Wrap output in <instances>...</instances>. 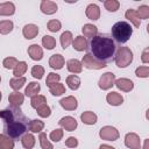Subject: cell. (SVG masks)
<instances>
[{
    "instance_id": "2e32d148",
    "label": "cell",
    "mask_w": 149,
    "mask_h": 149,
    "mask_svg": "<svg viewBox=\"0 0 149 149\" xmlns=\"http://www.w3.org/2000/svg\"><path fill=\"white\" fill-rule=\"evenodd\" d=\"M22 34H23V36H24L27 40H31V38H34V37L38 34V27H37L36 24H33V23L26 24V26L23 27Z\"/></svg>"
},
{
    "instance_id": "ac0fdd59",
    "label": "cell",
    "mask_w": 149,
    "mask_h": 149,
    "mask_svg": "<svg viewBox=\"0 0 149 149\" xmlns=\"http://www.w3.org/2000/svg\"><path fill=\"white\" fill-rule=\"evenodd\" d=\"M23 100H24V95L17 91L15 92H12L8 97V101L10 104V106H17L20 107V105L23 104Z\"/></svg>"
},
{
    "instance_id": "681fc988",
    "label": "cell",
    "mask_w": 149,
    "mask_h": 149,
    "mask_svg": "<svg viewBox=\"0 0 149 149\" xmlns=\"http://www.w3.org/2000/svg\"><path fill=\"white\" fill-rule=\"evenodd\" d=\"M99 149H115V148L112 147V146H108V144H101L99 147Z\"/></svg>"
},
{
    "instance_id": "5bb4252c",
    "label": "cell",
    "mask_w": 149,
    "mask_h": 149,
    "mask_svg": "<svg viewBox=\"0 0 149 149\" xmlns=\"http://www.w3.org/2000/svg\"><path fill=\"white\" fill-rule=\"evenodd\" d=\"M64 63H65L64 57H63L61 54H55V55H52V56L50 57V59H49V65H50L52 69H55V70L62 69V68L64 66Z\"/></svg>"
},
{
    "instance_id": "30bf717a",
    "label": "cell",
    "mask_w": 149,
    "mask_h": 149,
    "mask_svg": "<svg viewBox=\"0 0 149 149\" xmlns=\"http://www.w3.org/2000/svg\"><path fill=\"white\" fill-rule=\"evenodd\" d=\"M114 85L123 91V92H130L133 88H134V83L130 80V79H127V78H119L114 81Z\"/></svg>"
},
{
    "instance_id": "f35d334b",
    "label": "cell",
    "mask_w": 149,
    "mask_h": 149,
    "mask_svg": "<svg viewBox=\"0 0 149 149\" xmlns=\"http://www.w3.org/2000/svg\"><path fill=\"white\" fill-rule=\"evenodd\" d=\"M59 79H61V76H59V74L54 73V72H50V73L48 74V77H47L45 84H47V86H49V87H50L51 85L59 83Z\"/></svg>"
},
{
    "instance_id": "8d00e7d4",
    "label": "cell",
    "mask_w": 149,
    "mask_h": 149,
    "mask_svg": "<svg viewBox=\"0 0 149 149\" xmlns=\"http://www.w3.org/2000/svg\"><path fill=\"white\" fill-rule=\"evenodd\" d=\"M40 144H41V148L42 149H54V147H52V144L50 143V141L48 140V137H47V134L45 133H40Z\"/></svg>"
},
{
    "instance_id": "4316f807",
    "label": "cell",
    "mask_w": 149,
    "mask_h": 149,
    "mask_svg": "<svg viewBox=\"0 0 149 149\" xmlns=\"http://www.w3.org/2000/svg\"><path fill=\"white\" fill-rule=\"evenodd\" d=\"M14 141L5 134H0V149H13Z\"/></svg>"
},
{
    "instance_id": "836d02e7",
    "label": "cell",
    "mask_w": 149,
    "mask_h": 149,
    "mask_svg": "<svg viewBox=\"0 0 149 149\" xmlns=\"http://www.w3.org/2000/svg\"><path fill=\"white\" fill-rule=\"evenodd\" d=\"M42 44H43V47L45 49L51 50V49H54L56 47V40L50 35H44L42 37Z\"/></svg>"
},
{
    "instance_id": "9c48e42d",
    "label": "cell",
    "mask_w": 149,
    "mask_h": 149,
    "mask_svg": "<svg viewBox=\"0 0 149 149\" xmlns=\"http://www.w3.org/2000/svg\"><path fill=\"white\" fill-rule=\"evenodd\" d=\"M58 123H59V126L62 128H64L68 132H73L78 126L76 119L72 118V116H64L58 121Z\"/></svg>"
},
{
    "instance_id": "74e56055",
    "label": "cell",
    "mask_w": 149,
    "mask_h": 149,
    "mask_svg": "<svg viewBox=\"0 0 149 149\" xmlns=\"http://www.w3.org/2000/svg\"><path fill=\"white\" fill-rule=\"evenodd\" d=\"M104 6L105 8L108 10V12H115L119 9V6H120V2L116 1V0H106L104 2Z\"/></svg>"
},
{
    "instance_id": "83f0119b",
    "label": "cell",
    "mask_w": 149,
    "mask_h": 149,
    "mask_svg": "<svg viewBox=\"0 0 149 149\" xmlns=\"http://www.w3.org/2000/svg\"><path fill=\"white\" fill-rule=\"evenodd\" d=\"M44 127V122L38 120V119H35V120H31L28 125V129L31 132V133H41V130L43 129Z\"/></svg>"
},
{
    "instance_id": "7c38bea8",
    "label": "cell",
    "mask_w": 149,
    "mask_h": 149,
    "mask_svg": "<svg viewBox=\"0 0 149 149\" xmlns=\"http://www.w3.org/2000/svg\"><path fill=\"white\" fill-rule=\"evenodd\" d=\"M40 8H41L42 13H44V14H47V15H51V14H54V13L57 12V8H58V7H57L56 2H54V1L43 0V1L41 2Z\"/></svg>"
},
{
    "instance_id": "3957f363",
    "label": "cell",
    "mask_w": 149,
    "mask_h": 149,
    "mask_svg": "<svg viewBox=\"0 0 149 149\" xmlns=\"http://www.w3.org/2000/svg\"><path fill=\"white\" fill-rule=\"evenodd\" d=\"M133 34L132 26L126 21H119L113 24L112 27V38L114 42L121 44L126 43Z\"/></svg>"
},
{
    "instance_id": "6da1fadb",
    "label": "cell",
    "mask_w": 149,
    "mask_h": 149,
    "mask_svg": "<svg viewBox=\"0 0 149 149\" xmlns=\"http://www.w3.org/2000/svg\"><path fill=\"white\" fill-rule=\"evenodd\" d=\"M0 118L3 121V134L10 139H20L28 132L29 120L17 106H8L0 111Z\"/></svg>"
},
{
    "instance_id": "277c9868",
    "label": "cell",
    "mask_w": 149,
    "mask_h": 149,
    "mask_svg": "<svg viewBox=\"0 0 149 149\" xmlns=\"http://www.w3.org/2000/svg\"><path fill=\"white\" fill-rule=\"evenodd\" d=\"M114 62L119 68H127L133 62V52L128 47H119L114 55Z\"/></svg>"
},
{
    "instance_id": "ba28073f",
    "label": "cell",
    "mask_w": 149,
    "mask_h": 149,
    "mask_svg": "<svg viewBox=\"0 0 149 149\" xmlns=\"http://www.w3.org/2000/svg\"><path fill=\"white\" fill-rule=\"evenodd\" d=\"M125 144L130 149H141V141L137 134L128 133L125 137Z\"/></svg>"
},
{
    "instance_id": "ffe728a7",
    "label": "cell",
    "mask_w": 149,
    "mask_h": 149,
    "mask_svg": "<svg viewBox=\"0 0 149 149\" xmlns=\"http://www.w3.org/2000/svg\"><path fill=\"white\" fill-rule=\"evenodd\" d=\"M87 41L84 36H77L73 41H72V45L73 49H76L77 51H84L87 49Z\"/></svg>"
},
{
    "instance_id": "b9f144b4",
    "label": "cell",
    "mask_w": 149,
    "mask_h": 149,
    "mask_svg": "<svg viewBox=\"0 0 149 149\" xmlns=\"http://www.w3.org/2000/svg\"><path fill=\"white\" fill-rule=\"evenodd\" d=\"M136 13H137V15H139L140 20H141V19H143V20H147V19L149 17V7H148V6H146V5H143V6H140Z\"/></svg>"
},
{
    "instance_id": "e575fe53",
    "label": "cell",
    "mask_w": 149,
    "mask_h": 149,
    "mask_svg": "<svg viewBox=\"0 0 149 149\" xmlns=\"http://www.w3.org/2000/svg\"><path fill=\"white\" fill-rule=\"evenodd\" d=\"M27 71V63L26 62H19L17 65L14 68V71H13V74L15 78H19V77H22V74Z\"/></svg>"
},
{
    "instance_id": "7402d4cb",
    "label": "cell",
    "mask_w": 149,
    "mask_h": 149,
    "mask_svg": "<svg viewBox=\"0 0 149 149\" xmlns=\"http://www.w3.org/2000/svg\"><path fill=\"white\" fill-rule=\"evenodd\" d=\"M66 68L72 73H80L83 70V65L78 59H69L66 62Z\"/></svg>"
},
{
    "instance_id": "d4e9b609",
    "label": "cell",
    "mask_w": 149,
    "mask_h": 149,
    "mask_svg": "<svg viewBox=\"0 0 149 149\" xmlns=\"http://www.w3.org/2000/svg\"><path fill=\"white\" fill-rule=\"evenodd\" d=\"M125 16H126V19H128V20L134 24V27H136V28L140 27V24H141V20H140V17H139L136 10H134V9H127Z\"/></svg>"
},
{
    "instance_id": "d6986e66",
    "label": "cell",
    "mask_w": 149,
    "mask_h": 149,
    "mask_svg": "<svg viewBox=\"0 0 149 149\" xmlns=\"http://www.w3.org/2000/svg\"><path fill=\"white\" fill-rule=\"evenodd\" d=\"M15 13V6L13 2H2L0 3V16H8Z\"/></svg>"
},
{
    "instance_id": "f546056e",
    "label": "cell",
    "mask_w": 149,
    "mask_h": 149,
    "mask_svg": "<svg viewBox=\"0 0 149 149\" xmlns=\"http://www.w3.org/2000/svg\"><path fill=\"white\" fill-rule=\"evenodd\" d=\"M73 41V36L71 34V31H64L61 35V45L63 49H66Z\"/></svg>"
},
{
    "instance_id": "8fae6325",
    "label": "cell",
    "mask_w": 149,
    "mask_h": 149,
    "mask_svg": "<svg viewBox=\"0 0 149 149\" xmlns=\"http://www.w3.org/2000/svg\"><path fill=\"white\" fill-rule=\"evenodd\" d=\"M59 104H61V106H62L64 109H66V111H74V109L78 107L77 99H76L74 97H72V95L65 97V98L61 99Z\"/></svg>"
},
{
    "instance_id": "60d3db41",
    "label": "cell",
    "mask_w": 149,
    "mask_h": 149,
    "mask_svg": "<svg viewBox=\"0 0 149 149\" xmlns=\"http://www.w3.org/2000/svg\"><path fill=\"white\" fill-rule=\"evenodd\" d=\"M17 59L15 57H7L3 59L2 62V65L6 68V69H14L16 65H17Z\"/></svg>"
},
{
    "instance_id": "f907efd6",
    "label": "cell",
    "mask_w": 149,
    "mask_h": 149,
    "mask_svg": "<svg viewBox=\"0 0 149 149\" xmlns=\"http://www.w3.org/2000/svg\"><path fill=\"white\" fill-rule=\"evenodd\" d=\"M148 146H149V140L147 139V140L144 141V147H143V149H148Z\"/></svg>"
},
{
    "instance_id": "5b68a950",
    "label": "cell",
    "mask_w": 149,
    "mask_h": 149,
    "mask_svg": "<svg viewBox=\"0 0 149 149\" xmlns=\"http://www.w3.org/2000/svg\"><path fill=\"white\" fill-rule=\"evenodd\" d=\"M81 65H84L86 69H94V70H99V69H102L106 66V63L104 62H99L98 59H95L91 54H86L83 59H81Z\"/></svg>"
},
{
    "instance_id": "9a60e30c",
    "label": "cell",
    "mask_w": 149,
    "mask_h": 149,
    "mask_svg": "<svg viewBox=\"0 0 149 149\" xmlns=\"http://www.w3.org/2000/svg\"><path fill=\"white\" fill-rule=\"evenodd\" d=\"M85 14L90 20H98L100 17V8L95 3H90L86 7Z\"/></svg>"
},
{
    "instance_id": "7bdbcfd3",
    "label": "cell",
    "mask_w": 149,
    "mask_h": 149,
    "mask_svg": "<svg viewBox=\"0 0 149 149\" xmlns=\"http://www.w3.org/2000/svg\"><path fill=\"white\" fill-rule=\"evenodd\" d=\"M37 114L41 116V118H48V116H50V114H51V109H50V107L45 104V105H43V106H41V107H38L37 109Z\"/></svg>"
},
{
    "instance_id": "4fadbf2b",
    "label": "cell",
    "mask_w": 149,
    "mask_h": 149,
    "mask_svg": "<svg viewBox=\"0 0 149 149\" xmlns=\"http://www.w3.org/2000/svg\"><path fill=\"white\" fill-rule=\"evenodd\" d=\"M28 55L34 61H41L43 58V50L38 44H31L28 48Z\"/></svg>"
},
{
    "instance_id": "ee69618b",
    "label": "cell",
    "mask_w": 149,
    "mask_h": 149,
    "mask_svg": "<svg viewBox=\"0 0 149 149\" xmlns=\"http://www.w3.org/2000/svg\"><path fill=\"white\" fill-rule=\"evenodd\" d=\"M63 134H64V133H63V129L57 128V129H55V130H52V132L50 133V140H52L54 142H58V141L62 140Z\"/></svg>"
},
{
    "instance_id": "e0dca14e",
    "label": "cell",
    "mask_w": 149,
    "mask_h": 149,
    "mask_svg": "<svg viewBox=\"0 0 149 149\" xmlns=\"http://www.w3.org/2000/svg\"><path fill=\"white\" fill-rule=\"evenodd\" d=\"M106 100H107V102H108L109 105H112V106H120V105L123 102L122 95H121L120 93H118V92H109V93H107Z\"/></svg>"
},
{
    "instance_id": "cb8c5ba5",
    "label": "cell",
    "mask_w": 149,
    "mask_h": 149,
    "mask_svg": "<svg viewBox=\"0 0 149 149\" xmlns=\"http://www.w3.org/2000/svg\"><path fill=\"white\" fill-rule=\"evenodd\" d=\"M80 119L85 125H94L98 120V116L95 113H93L91 111H86L80 115Z\"/></svg>"
},
{
    "instance_id": "7dc6e473",
    "label": "cell",
    "mask_w": 149,
    "mask_h": 149,
    "mask_svg": "<svg viewBox=\"0 0 149 149\" xmlns=\"http://www.w3.org/2000/svg\"><path fill=\"white\" fill-rule=\"evenodd\" d=\"M65 146L69 147V148H76L78 146V140L73 136H70L65 140Z\"/></svg>"
},
{
    "instance_id": "603a6c76",
    "label": "cell",
    "mask_w": 149,
    "mask_h": 149,
    "mask_svg": "<svg viewBox=\"0 0 149 149\" xmlns=\"http://www.w3.org/2000/svg\"><path fill=\"white\" fill-rule=\"evenodd\" d=\"M81 30H83L84 37H87V38H92V37H94L98 34V28L94 24H91V23L84 24Z\"/></svg>"
},
{
    "instance_id": "484cf974",
    "label": "cell",
    "mask_w": 149,
    "mask_h": 149,
    "mask_svg": "<svg viewBox=\"0 0 149 149\" xmlns=\"http://www.w3.org/2000/svg\"><path fill=\"white\" fill-rule=\"evenodd\" d=\"M21 143H22V146H23L24 149H31L34 147V144H35V137H34V135L30 134V133L24 134L21 137Z\"/></svg>"
},
{
    "instance_id": "7a4b0ae2",
    "label": "cell",
    "mask_w": 149,
    "mask_h": 149,
    "mask_svg": "<svg viewBox=\"0 0 149 149\" xmlns=\"http://www.w3.org/2000/svg\"><path fill=\"white\" fill-rule=\"evenodd\" d=\"M87 48L90 50L88 54H91L99 62H104L106 64L114 58L116 51L115 42L111 36L106 34H97L94 37L91 38Z\"/></svg>"
},
{
    "instance_id": "c3c4849f",
    "label": "cell",
    "mask_w": 149,
    "mask_h": 149,
    "mask_svg": "<svg viewBox=\"0 0 149 149\" xmlns=\"http://www.w3.org/2000/svg\"><path fill=\"white\" fill-rule=\"evenodd\" d=\"M148 52H149V49H148V48H146V49L143 50V52H142L141 59H142L143 63H149V55H148Z\"/></svg>"
},
{
    "instance_id": "ab89813d",
    "label": "cell",
    "mask_w": 149,
    "mask_h": 149,
    "mask_svg": "<svg viewBox=\"0 0 149 149\" xmlns=\"http://www.w3.org/2000/svg\"><path fill=\"white\" fill-rule=\"evenodd\" d=\"M44 74V69L41 65H34L31 68V76L36 79H41Z\"/></svg>"
},
{
    "instance_id": "f5cc1de1",
    "label": "cell",
    "mask_w": 149,
    "mask_h": 149,
    "mask_svg": "<svg viewBox=\"0 0 149 149\" xmlns=\"http://www.w3.org/2000/svg\"><path fill=\"white\" fill-rule=\"evenodd\" d=\"M0 81H1V78H0Z\"/></svg>"
},
{
    "instance_id": "d590c367",
    "label": "cell",
    "mask_w": 149,
    "mask_h": 149,
    "mask_svg": "<svg viewBox=\"0 0 149 149\" xmlns=\"http://www.w3.org/2000/svg\"><path fill=\"white\" fill-rule=\"evenodd\" d=\"M49 90H50V93L52 95H56V97L57 95H62L63 93H65V86L63 84H61V83H57V84L51 85L49 87Z\"/></svg>"
},
{
    "instance_id": "bcb514c9",
    "label": "cell",
    "mask_w": 149,
    "mask_h": 149,
    "mask_svg": "<svg viewBox=\"0 0 149 149\" xmlns=\"http://www.w3.org/2000/svg\"><path fill=\"white\" fill-rule=\"evenodd\" d=\"M135 74L141 78H147L149 76V68L148 66H140L135 70Z\"/></svg>"
},
{
    "instance_id": "4dcf8cb0",
    "label": "cell",
    "mask_w": 149,
    "mask_h": 149,
    "mask_svg": "<svg viewBox=\"0 0 149 149\" xmlns=\"http://www.w3.org/2000/svg\"><path fill=\"white\" fill-rule=\"evenodd\" d=\"M14 28V24L10 20H2L0 21V34L2 35H6V34H9Z\"/></svg>"
},
{
    "instance_id": "1f68e13d",
    "label": "cell",
    "mask_w": 149,
    "mask_h": 149,
    "mask_svg": "<svg viewBox=\"0 0 149 149\" xmlns=\"http://www.w3.org/2000/svg\"><path fill=\"white\" fill-rule=\"evenodd\" d=\"M26 81H27V79L24 78V77H19V78H12L10 80H9V85H10V87L13 88V90H15V91H19L24 84H26Z\"/></svg>"
},
{
    "instance_id": "52a82bcc",
    "label": "cell",
    "mask_w": 149,
    "mask_h": 149,
    "mask_svg": "<svg viewBox=\"0 0 149 149\" xmlns=\"http://www.w3.org/2000/svg\"><path fill=\"white\" fill-rule=\"evenodd\" d=\"M114 81H115V74L113 72H106L100 77L98 84L101 90H108L114 85Z\"/></svg>"
},
{
    "instance_id": "44dd1931",
    "label": "cell",
    "mask_w": 149,
    "mask_h": 149,
    "mask_svg": "<svg viewBox=\"0 0 149 149\" xmlns=\"http://www.w3.org/2000/svg\"><path fill=\"white\" fill-rule=\"evenodd\" d=\"M40 91H41V86H40V84H38V83H36V81H31V83H29V84H28V86L26 87L24 94H26L27 97L33 98V97L37 95Z\"/></svg>"
},
{
    "instance_id": "d6a6232c",
    "label": "cell",
    "mask_w": 149,
    "mask_h": 149,
    "mask_svg": "<svg viewBox=\"0 0 149 149\" xmlns=\"http://www.w3.org/2000/svg\"><path fill=\"white\" fill-rule=\"evenodd\" d=\"M45 104H47V99H45L44 95H41V94H37V95L33 97L31 100H30V105L35 109H37L38 107H41V106H43Z\"/></svg>"
},
{
    "instance_id": "f6af8a7d",
    "label": "cell",
    "mask_w": 149,
    "mask_h": 149,
    "mask_svg": "<svg viewBox=\"0 0 149 149\" xmlns=\"http://www.w3.org/2000/svg\"><path fill=\"white\" fill-rule=\"evenodd\" d=\"M61 27H62V24H61V22L58 20H50L48 22V29L50 31H52V33L58 31L61 29Z\"/></svg>"
},
{
    "instance_id": "f1b7e54d",
    "label": "cell",
    "mask_w": 149,
    "mask_h": 149,
    "mask_svg": "<svg viewBox=\"0 0 149 149\" xmlns=\"http://www.w3.org/2000/svg\"><path fill=\"white\" fill-rule=\"evenodd\" d=\"M66 84L71 90H77L80 86V78L76 74H70L66 77Z\"/></svg>"
},
{
    "instance_id": "816d5d0a",
    "label": "cell",
    "mask_w": 149,
    "mask_h": 149,
    "mask_svg": "<svg viewBox=\"0 0 149 149\" xmlns=\"http://www.w3.org/2000/svg\"><path fill=\"white\" fill-rule=\"evenodd\" d=\"M1 98H2V94H1V92H0V101H1Z\"/></svg>"
},
{
    "instance_id": "8992f818",
    "label": "cell",
    "mask_w": 149,
    "mask_h": 149,
    "mask_svg": "<svg viewBox=\"0 0 149 149\" xmlns=\"http://www.w3.org/2000/svg\"><path fill=\"white\" fill-rule=\"evenodd\" d=\"M99 136L106 141H115L119 139V132L112 126H105L99 130Z\"/></svg>"
}]
</instances>
